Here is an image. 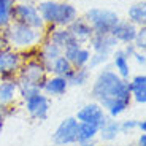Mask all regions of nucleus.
Wrapping results in <instances>:
<instances>
[{"label":"nucleus","instance_id":"nucleus-12","mask_svg":"<svg viewBox=\"0 0 146 146\" xmlns=\"http://www.w3.org/2000/svg\"><path fill=\"white\" fill-rule=\"evenodd\" d=\"M91 44L92 52H97V54H105V56H111V52L117 48V41L111 33H94L89 41Z\"/></svg>","mask_w":146,"mask_h":146},{"label":"nucleus","instance_id":"nucleus-32","mask_svg":"<svg viewBox=\"0 0 146 146\" xmlns=\"http://www.w3.org/2000/svg\"><path fill=\"white\" fill-rule=\"evenodd\" d=\"M130 59H133V60H135L138 65H141V67H145V64H146V56H145L143 51H135L133 54H132Z\"/></svg>","mask_w":146,"mask_h":146},{"label":"nucleus","instance_id":"nucleus-2","mask_svg":"<svg viewBox=\"0 0 146 146\" xmlns=\"http://www.w3.org/2000/svg\"><path fill=\"white\" fill-rule=\"evenodd\" d=\"M3 36L7 40L8 48L24 54V52L36 51V48L40 46L43 43V40L46 38V32L32 29L29 26H24V24L13 21L3 30Z\"/></svg>","mask_w":146,"mask_h":146},{"label":"nucleus","instance_id":"nucleus-5","mask_svg":"<svg viewBox=\"0 0 146 146\" xmlns=\"http://www.w3.org/2000/svg\"><path fill=\"white\" fill-rule=\"evenodd\" d=\"M84 19L92 27L94 33H111L121 18L116 11L108 8H91L86 11Z\"/></svg>","mask_w":146,"mask_h":146},{"label":"nucleus","instance_id":"nucleus-10","mask_svg":"<svg viewBox=\"0 0 146 146\" xmlns=\"http://www.w3.org/2000/svg\"><path fill=\"white\" fill-rule=\"evenodd\" d=\"M78 122H86V124H95V125H102L105 122L106 116L105 110L99 105L97 102H91L83 105L75 114Z\"/></svg>","mask_w":146,"mask_h":146},{"label":"nucleus","instance_id":"nucleus-23","mask_svg":"<svg viewBox=\"0 0 146 146\" xmlns=\"http://www.w3.org/2000/svg\"><path fill=\"white\" fill-rule=\"evenodd\" d=\"M99 129L100 127L95 125V124L80 122V125H78V135H76V145L95 141V138L99 137Z\"/></svg>","mask_w":146,"mask_h":146},{"label":"nucleus","instance_id":"nucleus-19","mask_svg":"<svg viewBox=\"0 0 146 146\" xmlns=\"http://www.w3.org/2000/svg\"><path fill=\"white\" fill-rule=\"evenodd\" d=\"M137 30H138V27L133 26L132 22L119 19V22H117L116 26H114V29L111 30V35L116 38L117 43L129 44V43H133L135 35H137Z\"/></svg>","mask_w":146,"mask_h":146},{"label":"nucleus","instance_id":"nucleus-31","mask_svg":"<svg viewBox=\"0 0 146 146\" xmlns=\"http://www.w3.org/2000/svg\"><path fill=\"white\" fill-rule=\"evenodd\" d=\"M16 110H15V105H11V106H2L0 105V129L3 127V122L5 119H7L10 114H13Z\"/></svg>","mask_w":146,"mask_h":146},{"label":"nucleus","instance_id":"nucleus-3","mask_svg":"<svg viewBox=\"0 0 146 146\" xmlns=\"http://www.w3.org/2000/svg\"><path fill=\"white\" fill-rule=\"evenodd\" d=\"M41 15V19L48 27H68L78 18V10L72 3L67 2H56V0H44L36 5Z\"/></svg>","mask_w":146,"mask_h":146},{"label":"nucleus","instance_id":"nucleus-15","mask_svg":"<svg viewBox=\"0 0 146 146\" xmlns=\"http://www.w3.org/2000/svg\"><path fill=\"white\" fill-rule=\"evenodd\" d=\"M35 52H36V59H38V60L44 65V68H48V67L51 65L59 56L64 54L62 49H60L59 46H56L54 43H51L48 38H44L43 43L36 48Z\"/></svg>","mask_w":146,"mask_h":146},{"label":"nucleus","instance_id":"nucleus-1","mask_svg":"<svg viewBox=\"0 0 146 146\" xmlns=\"http://www.w3.org/2000/svg\"><path fill=\"white\" fill-rule=\"evenodd\" d=\"M91 95L97 102L108 117L117 119L127 111L132 105V97L129 84L117 75L113 68H102L92 81Z\"/></svg>","mask_w":146,"mask_h":146},{"label":"nucleus","instance_id":"nucleus-35","mask_svg":"<svg viewBox=\"0 0 146 146\" xmlns=\"http://www.w3.org/2000/svg\"><path fill=\"white\" fill-rule=\"evenodd\" d=\"M5 48H7V40H5V36H3V30H0V51L5 49Z\"/></svg>","mask_w":146,"mask_h":146},{"label":"nucleus","instance_id":"nucleus-28","mask_svg":"<svg viewBox=\"0 0 146 146\" xmlns=\"http://www.w3.org/2000/svg\"><path fill=\"white\" fill-rule=\"evenodd\" d=\"M110 60V56L105 54H97V52H92L91 59H89V64H88V68L89 70H95V68H103L106 62Z\"/></svg>","mask_w":146,"mask_h":146},{"label":"nucleus","instance_id":"nucleus-36","mask_svg":"<svg viewBox=\"0 0 146 146\" xmlns=\"http://www.w3.org/2000/svg\"><path fill=\"white\" fill-rule=\"evenodd\" d=\"M78 146H100V145H97L95 141H89V143H81V145H78Z\"/></svg>","mask_w":146,"mask_h":146},{"label":"nucleus","instance_id":"nucleus-34","mask_svg":"<svg viewBox=\"0 0 146 146\" xmlns=\"http://www.w3.org/2000/svg\"><path fill=\"white\" fill-rule=\"evenodd\" d=\"M135 146H146V133H140Z\"/></svg>","mask_w":146,"mask_h":146},{"label":"nucleus","instance_id":"nucleus-4","mask_svg":"<svg viewBox=\"0 0 146 146\" xmlns=\"http://www.w3.org/2000/svg\"><path fill=\"white\" fill-rule=\"evenodd\" d=\"M13 21L46 32V24L43 22L40 11L32 0H16L13 8Z\"/></svg>","mask_w":146,"mask_h":146},{"label":"nucleus","instance_id":"nucleus-7","mask_svg":"<svg viewBox=\"0 0 146 146\" xmlns=\"http://www.w3.org/2000/svg\"><path fill=\"white\" fill-rule=\"evenodd\" d=\"M22 64H24V54L8 46L2 49L0 51V80L16 78Z\"/></svg>","mask_w":146,"mask_h":146},{"label":"nucleus","instance_id":"nucleus-30","mask_svg":"<svg viewBox=\"0 0 146 146\" xmlns=\"http://www.w3.org/2000/svg\"><path fill=\"white\" fill-rule=\"evenodd\" d=\"M137 122H138V119H124V121H119L121 135H130L132 132H135L137 130Z\"/></svg>","mask_w":146,"mask_h":146},{"label":"nucleus","instance_id":"nucleus-14","mask_svg":"<svg viewBox=\"0 0 146 146\" xmlns=\"http://www.w3.org/2000/svg\"><path fill=\"white\" fill-rule=\"evenodd\" d=\"M129 91H130L132 102L138 103V105H145L146 103V75L145 73H138L133 75L132 78L127 80Z\"/></svg>","mask_w":146,"mask_h":146},{"label":"nucleus","instance_id":"nucleus-16","mask_svg":"<svg viewBox=\"0 0 146 146\" xmlns=\"http://www.w3.org/2000/svg\"><path fill=\"white\" fill-rule=\"evenodd\" d=\"M18 99H19L18 80L16 78L0 80V105L11 106V105H15Z\"/></svg>","mask_w":146,"mask_h":146},{"label":"nucleus","instance_id":"nucleus-27","mask_svg":"<svg viewBox=\"0 0 146 146\" xmlns=\"http://www.w3.org/2000/svg\"><path fill=\"white\" fill-rule=\"evenodd\" d=\"M18 91H19V99L24 102V100L30 99L32 95L41 92V89L38 86H33V84L29 83H22V81H18Z\"/></svg>","mask_w":146,"mask_h":146},{"label":"nucleus","instance_id":"nucleus-9","mask_svg":"<svg viewBox=\"0 0 146 146\" xmlns=\"http://www.w3.org/2000/svg\"><path fill=\"white\" fill-rule=\"evenodd\" d=\"M24 108L32 119L44 121L48 117L49 108H51V99L44 95L43 92H38V94L32 95L30 99L24 100Z\"/></svg>","mask_w":146,"mask_h":146},{"label":"nucleus","instance_id":"nucleus-20","mask_svg":"<svg viewBox=\"0 0 146 146\" xmlns=\"http://www.w3.org/2000/svg\"><path fill=\"white\" fill-rule=\"evenodd\" d=\"M46 38L51 43H54L56 46H59L62 51L72 44L78 43V41H75V38L72 36V33L67 27H51V30L46 32Z\"/></svg>","mask_w":146,"mask_h":146},{"label":"nucleus","instance_id":"nucleus-22","mask_svg":"<svg viewBox=\"0 0 146 146\" xmlns=\"http://www.w3.org/2000/svg\"><path fill=\"white\" fill-rule=\"evenodd\" d=\"M68 86L73 88H83L91 81V70L88 67H83V68H73L68 73V76L65 78Z\"/></svg>","mask_w":146,"mask_h":146},{"label":"nucleus","instance_id":"nucleus-21","mask_svg":"<svg viewBox=\"0 0 146 146\" xmlns=\"http://www.w3.org/2000/svg\"><path fill=\"white\" fill-rule=\"evenodd\" d=\"M119 135H121L119 121L113 119V117H106L105 122L99 129V137L97 138H100L103 143H114Z\"/></svg>","mask_w":146,"mask_h":146},{"label":"nucleus","instance_id":"nucleus-37","mask_svg":"<svg viewBox=\"0 0 146 146\" xmlns=\"http://www.w3.org/2000/svg\"><path fill=\"white\" fill-rule=\"evenodd\" d=\"M103 146H119V145H116V143H105Z\"/></svg>","mask_w":146,"mask_h":146},{"label":"nucleus","instance_id":"nucleus-13","mask_svg":"<svg viewBox=\"0 0 146 146\" xmlns=\"http://www.w3.org/2000/svg\"><path fill=\"white\" fill-rule=\"evenodd\" d=\"M68 83L64 76H56V75H48L46 81L41 86V92L44 95H48L49 99L51 97H60L68 91Z\"/></svg>","mask_w":146,"mask_h":146},{"label":"nucleus","instance_id":"nucleus-6","mask_svg":"<svg viewBox=\"0 0 146 146\" xmlns=\"http://www.w3.org/2000/svg\"><path fill=\"white\" fill-rule=\"evenodd\" d=\"M46 78H48V72L38 59L36 57H24V64H22L16 80L22 81V83H29V84H33V86H38L41 89V86L46 81Z\"/></svg>","mask_w":146,"mask_h":146},{"label":"nucleus","instance_id":"nucleus-33","mask_svg":"<svg viewBox=\"0 0 146 146\" xmlns=\"http://www.w3.org/2000/svg\"><path fill=\"white\" fill-rule=\"evenodd\" d=\"M137 130L140 133H146V121L145 119H138V122H137Z\"/></svg>","mask_w":146,"mask_h":146},{"label":"nucleus","instance_id":"nucleus-29","mask_svg":"<svg viewBox=\"0 0 146 146\" xmlns=\"http://www.w3.org/2000/svg\"><path fill=\"white\" fill-rule=\"evenodd\" d=\"M133 46H135L137 51H143L145 52L146 49V27L141 26L138 27V30H137V35H135V40H133Z\"/></svg>","mask_w":146,"mask_h":146},{"label":"nucleus","instance_id":"nucleus-17","mask_svg":"<svg viewBox=\"0 0 146 146\" xmlns=\"http://www.w3.org/2000/svg\"><path fill=\"white\" fill-rule=\"evenodd\" d=\"M67 29L70 30V33H72V36L75 38V41H78L80 44H86L91 41L92 35H94V30H92V27L89 26L88 22H86V19L84 18H80L78 16L75 21L70 24Z\"/></svg>","mask_w":146,"mask_h":146},{"label":"nucleus","instance_id":"nucleus-24","mask_svg":"<svg viewBox=\"0 0 146 146\" xmlns=\"http://www.w3.org/2000/svg\"><path fill=\"white\" fill-rule=\"evenodd\" d=\"M127 21L132 22L133 26L141 27L146 24V3L140 2V3H133L127 11Z\"/></svg>","mask_w":146,"mask_h":146},{"label":"nucleus","instance_id":"nucleus-18","mask_svg":"<svg viewBox=\"0 0 146 146\" xmlns=\"http://www.w3.org/2000/svg\"><path fill=\"white\" fill-rule=\"evenodd\" d=\"M111 62H113V70L119 75L122 80L127 81L132 75V68H130V57L122 51V48H116L111 52Z\"/></svg>","mask_w":146,"mask_h":146},{"label":"nucleus","instance_id":"nucleus-25","mask_svg":"<svg viewBox=\"0 0 146 146\" xmlns=\"http://www.w3.org/2000/svg\"><path fill=\"white\" fill-rule=\"evenodd\" d=\"M72 70H73L72 64H70L68 60H67V57L62 54V56H59L54 62L48 67L46 72H48V75H56V76L67 78V76H68V73L72 72Z\"/></svg>","mask_w":146,"mask_h":146},{"label":"nucleus","instance_id":"nucleus-26","mask_svg":"<svg viewBox=\"0 0 146 146\" xmlns=\"http://www.w3.org/2000/svg\"><path fill=\"white\" fill-rule=\"evenodd\" d=\"M16 0H0V30H5L13 22V8Z\"/></svg>","mask_w":146,"mask_h":146},{"label":"nucleus","instance_id":"nucleus-8","mask_svg":"<svg viewBox=\"0 0 146 146\" xmlns=\"http://www.w3.org/2000/svg\"><path fill=\"white\" fill-rule=\"evenodd\" d=\"M78 125L80 122L75 116H68L59 122L56 130L52 132V143L56 146H70L76 145V135H78Z\"/></svg>","mask_w":146,"mask_h":146},{"label":"nucleus","instance_id":"nucleus-11","mask_svg":"<svg viewBox=\"0 0 146 146\" xmlns=\"http://www.w3.org/2000/svg\"><path fill=\"white\" fill-rule=\"evenodd\" d=\"M64 56L72 64L73 68H83V67H88L92 51L88 46H84V44L75 43L72 46H68L67 49H64Z\"/></svg>","mask_w":146,"mask_h":146}]
</instances>
